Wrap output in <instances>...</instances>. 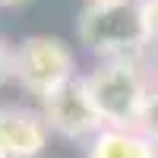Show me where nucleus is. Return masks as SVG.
<instances>
[{
	"mask_svg": "<svg viewBox=\"0 0 158 158\" xmlns=\"http://www.w3.org/2000/svg\"><path fill=\"white\" fill-rule=\"evenodd\" d=\"M136 130L142 136H149L155 146H158V92H152L149 101H146V108H142V117H139V123Z\"/></svg>",
	"mask_w": 158,
	"mask_h": 158,
	"instance_id": "0eeeda50",
	"label": "nucleus"
},
{
	"mask_svg": "<svg viewBox=\"0 0 158 158\" xmlns=\"http://www.w3.org/2000/svg\"><path fill=\"white\" fill-rule=\"evenodd\" d=\"M41 101V114L51 133H57L63 139H92L104 127L101 117L92 104L82 76H73L70 82H63L60 89L48 92L38 98Z\"/></svg>",
	"mask_w": 158,
	"mask_h": 158,
	"instance_id": "20e7f679",
	"label": "nucleus"
},
{
	"mask_svg": "<svg viewBox=\"0 0 158 158\" xmlns=\"http://www.w3.org/2000/svg\"><path fill=\"white\" fill-rule=\"evenodd\" d=\"M76 35L101 60H139L149 48L146 22L139 0H111V3H85L76 19Z\"/></svg>",
	"mask_w": 158,
	"mask_h": 158,
	"instance_id": "f257e3e1",
	"label": "nucleus"
},
{
	"mask_svg": "<svg viewBox=\"0 0 158 158\" xmlns=\"http://www.w3.org/2000/svg\"><path fill=\"white\" fill-rule=\"evenodd\" d=\"M85 3H111V0H85Z\"/></svg>",
	"mask_w": 158,
	"mask_h": 158,
	"instance_id": "f8f14e48",
	"label": "nucleus"
},
{
	"mask_svg": "<svg viewBox=\"0 0 158 158\" xmlns=\"http://www.w3.org/2000/svg\"><path fill=\"white\" fill-rule=\"evenodd\" d=\"M13 79V51L6 48V41H0V85Z\"/></svg>",
	"mask_w": 158,
	"mask_h": 158,
	"instance_id": "1a4fd4ad",
	"label": "nucleus"
},
{
	"mask_svg": "<svg viewBox=\"0 0 158 158\" xmlns=\"http://www.w3.org/2000/svg\"><path fill=\"white\" fill-rule=\"evenodd\" d=\"M19 3H25V0H0V6H19Z\"/></svg>",
	"mask_w": 158,
	"mask_h": 158,
	"instance_id": "9b49d317",
	"label": "nucleus"
},
{
	"mask_svg": "<svg viewBox=\"0 0 158 158\" xmlns=\"http://www.w3.org/2000/svg\"><path fill=\"white\" fill-rule=\"evenodd\" d=\"M152 92H158V57H155V67H152Z\"/></svg>",
	"mask_w": 158,
	"mask_h": 158,
	"instance_id": "9d476101",
	"label": "nucleus"
},
{
	"mask_svg": "<svg viewBox=\"0 0 158 158\" xmlns=\"http://www.w3.org/2000/svg\"><path fill=\"white\" fill-rule=\"evenodd\" d=\"M76 76V54L57 35H32L13 51V79L32 95H48Z\"/></svg>",
	"mask_w": 158,
	"mask_h": 158,
	"instance_id": "7ed1b4c3",
	"label": "nucleus"
},
{
	"mask_svg": "<svg viewBox=\"0 0 158 158\" xmlns=\"http://www.w3.org/2000/svg\"><path fill=\"white\" fill-rule=\"evenodd\" d=\"M139 10H142L149 44H158V0H139Z\"/></svg>",
	"mask_w": 158,
	"mask_h": 158,
	"instance_id": "6e6552de",
	"label": "nucleus"
},
{
	"mask_svg": "<svg viewBox=\"0 0 158 158\" xmlns=\"http://www.w3.org/2000/svg\"><path fill=\"white\" fill-rule=\"evenodd\" d=\"M85 92L104 127H136L152 95V79L139 60H101L82 76Z\"/></svg>",
	"mask_w": 158,
	"mask_h": 158,
	"instance_id": "f03ea898",
	"label": "nucleus"
},
{
	"mask_svg": "<svg viewBox=\"0 0 158 158\" xmlns=\"http://www.w3.org/2000/svg\"><path fill=\"white\" fill-rule=\"evenodd\" d=\"M0 158H3V152H0Z\"/></svg>",
	"mask_w": 158,
	"mask_h": 158,
	"instance_id": "ddd939ff",
	"label": "nucleus"
},
{
	"mask_svg": "<svg viewBox=\"0 0 158 158\" xmlns=\"http://www.w3.org/2000/svg\"><path fill=\"white\" fill-rule=\"evenodd\" d=\"M85 158H158V146L136 127H101L89 139Z\"/></svg>",
	"mask_w": 158,
	"mask_h": 158,
	"instance_id": "423d86ee",
	"label": "nucleus"
},
{
	"mask_svg": "<svg viewBox=\"0 0 158 158\" xmlns=\"http://www.w3.org/2000/svg\"><path fill=\"white\" fill-rule=\"evenodd\" d=\"M51 130L38 111L0 108V152L3 158H38L48 149Z\"/></svg>",
	"mask_w": 158,
	"mask_h": 158,
	"instance_id": "39448f33",
	"label": "nucleus"
}]
</instances>
